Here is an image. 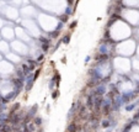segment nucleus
Instances as JSON below:
<instances>
[{
	"label": "nucleus",
	"mask_w": 139,
	"mask_h": 132,
	"mask_svg": "<svg viewBox=\"0 0 139 132\" xmlns=\"http://www.w3.org/2000/svg\"><path fill=\"white\" fill-rule=\"evenodd\" d=\"M106 91H107V86L104 83H98L94 90V94H95V96H104Z\"/></svg>",
	"instance_id": "1"
},
{
	"label": "nucleus",
	"mask_w": 139,
	"mask_h": 132,
	"mask_svg": "<svg viewBox=\"0 0 139 132\" xmlns=\"http://www.w3.org/2000/svg\"><path fill=\"white\" fill-rule=\"evenodd\" d=\"M37 109H38V105H37V104H36V105H33V106H32V109H30L28 114H27V116H28L30 119H33V117L36 116V114H37Z\"/></svg>",
	"instance_id": "2"
},
{
	"label": "nucleus",
	"mask_w": 139,
	"mask_h": 132,
	"mask_svg": "<svg viewBox=\"0 0 139 132\" xmlns=\"http://www.w3.org/2000/svg\"><path fill=\"white\" fill-rule=\"evenodd\" d=\"M139 104V100L138 101H135V103H130V104H127L126 105V111H133L135 107H137V105Z\"/></svg>",
	"instance_id": "3"
},
{
	"label": "nucleus",
	"mask_w": 139,
	"mask_h": 132,
	"mask_svg": "<svg viewBox=\"0 0 139 132\" xmlns=\"http://www.w3.org/2000/svg\"><path fill=\"white\" fill-rule=\"evenodd\" d=\"M42 117H39V116H35L33 117V123H35V126L36 127H39V126H41L42 125Z\"/></svg>",
	"instance_id": "4"
},
{
	"label": "nucleus",
	"mask_w": 139,
	"mask_h": 132,
	"mask_svg": "<svg viewBox=\"0 0 139 132\" xmlns=\"http://www.w3.org/2000/svg\"><path fill=\"white\" fill-rule=\"evenodd\" d=\"M101 126H102L104 128H107V127H110V126H111V120H110V119H105V120L101 122Z\"/></svg>",
	"instance_id": "5"
},
{
	"label": "nucleus",
	"mask_w": 139,
	"mask_h": 132,
	"mask_svg": "<svg viewBox=\"0 0 139 132\" xmlns=\"http://www.w3.org/2000/svg\"><path fill=\"white\" fill-rule=\"evenodd\" d=\"M68 132H75V123H71L68 126Z\"/></svg>",
	"instance_id": "6"
},
{
	"label": "nucleus",
	"mask_w": 139,
	"mask_h": 132,
	"mask_svg": "<svg viewBox=\"0 0 139 132\" xmlns=\"http://www.w3.org/2000/svg\"><path fill=\"white\" fill-rule=\"evenodd\" d=\"M58 95H59V91H58V90H55V91L52 93V98H53V99H57Z\"/></svg>",
	"instance_id": "7"
},
{
	"label": "nucleus",
	"mask_w": 139,
	"mask_h": 132,
	"mask_svg": "<svg viewBox=\"0 0 139 132\" xmlns=\"http://www.w3.org/2000/svg\"><path fill=\"white\" fill-rule=\"evenodd\" d=\"M42 59H43V54H39L38 57H37V61L36 62H42Z\"/></svg>",
	"instance_id": "8"
},
{
	"label": "nucleus",
	"mask_w": 139,
	"mask_h": 132,
	"mask_svg": "<svg viewBox=\"0 0 139 132\" xmlns=\"http://www.w3.org/2000/svg\"><path fill=\"white\" fill-rule=\"evenodd\" d=\"M63 42H64V43H68V42H69V36L64 37V40H63Z\"/></svg>",
	"instance_id": "9"
},
{
	"label": "nucleus",
	"mask_w": 139,
	"mask_h": 132,
	"mask_svg": "<svg viewBox=\"0 0 139 132\" xmlns=\"http://www.w3.org/2000/svg\"><path fill=\"white\" fill-rule=\"evenodd\" d=\"M89 61H90V57H89V56H87V57H86V58H85V62H86V63H87V62H89Z\"/></svg>",
	"instance_id": "10"
},
{
	"label": "nucleus",
	"mask_w": 139,
	"mask_h": 132,
	"mask_svg": "<svg viewBox=\"0 0 139 132\" xmlns=\"http://www.w3.org/2000/svg\"><path fill=\"white\" fill-rule=\"evenodd\" d=\"M107 132H111V131H107Z\"/></svg>",
	"instance_id": "11"
}]
</instances>
